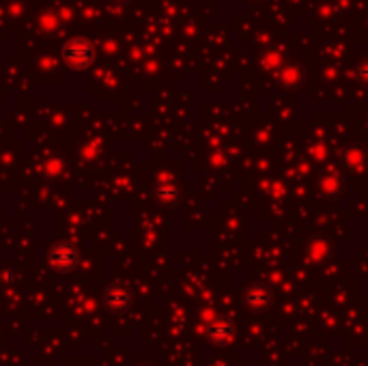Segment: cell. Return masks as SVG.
Returning <instances> with one entry per match:
<instances>
[{
	"label": "cell",
	"instance_id": "obj_1",
	"mask_svg": "<svg viewBox=\"0 0 368 366\" xmlns=\"http://www.w3.org/2000/svg\"><path fill=\"white\" fill-rule=\"evenodd\" d=\"M78 248L69 241H59L56 246L50 250V265L52 269H56L59 274H67L78 265Z\"/></svg>",
	"mask_w": 368,
	"mask_h": 366
},
{
	"label": "cell",
	"instance_id": "obj_2",
	"mask_svg": "<svg viewBox=\"0 0 368 366\" xmlns=\"http://www.w3.org/2000/svg\"><path fill=\"white\" fill-rule=\"evenodd\" d=\"M104 304L112 312H123L132 306V291L125 284H112L104 291Z\"/></svg>",
	"mask_w": 368,
	"mask_h": 366
},
{
	"label": "cell",
	"instance_id": "obj_3",
	"mask_svg": "<svg viewBox=\"0 0 368 366\" xmlns=\"http://www.w3.org/2000/svg\"><path fill=\"white\" fill-rule=\"evenodd\" d=\"M65 59L73 65V67H87L93 61V46L85 39H75V42L67 44L65 48Z\"/></svg>",
	"mask_w": 368,
	"mask_h": 366
},
{
	"label": "cell",
	"instance_id": "obj_4",
	"mask_svg": "<svg viewBox=\"0 0 368 366\" xmlns=\"http://www.w3.org/2000/svg\"><path fill=\"white\" fill-rule=\"evenodd\" d=\"M157 198L164 202V205H175L177 198H179V192L173 185H161V188H157Z\"/></svg>",
	"mask_w": 368,
	"mask_h": 366
}]
</instances>
